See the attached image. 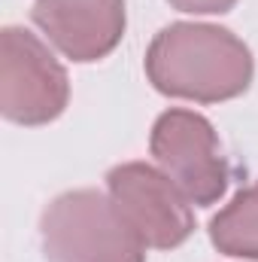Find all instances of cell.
<instances>
[{
  "mask_svg": "<svg viewBox=\"0 0 258 262\" xmlns=\"http://www.w3.org/2000/svg\"><path fill=\"white\" fill-rule=\"evenodd\" d=\"M34 25L76 64L107 58L125 37V0H34Z\"/></svg>",
  "mask_w": 258,
  "mask_h": 262,
  "instance_id": "6",
  "label": "cell"
},
{
  "mask_svg": "<svg viewBox=\"0 0 258 262\" xmlns=\"http://www.w3.org/2000/svg\"><path fill=\"white\" fill-rule=\"evenodd\" d=\"M40 241L49 262H146V244L110 192L97 189L52 198L40 216Z\"/></svg>",
  "mask_w": 258,
  "mask_h": 262,
  "instance_id": "2",
  "label": "cell"
},
{
  "mask_svg": "<svg viewBox=\"0 0 258 262\" xmlns=\"http://www.w3.org/2000/svg\"><path fill=\"white\" fill-rule=\"evenodd\" d=\"M149 152L192 204L210 207L225 195L231 168L207 116L183 107L164 110L152 125Z\"/></svg>",
  "mask_w": 258,
  "mask_h": 262,
  "instance_id": "4",
  "label": "cell"
},
{
  "mask_svg": "<svg viewBox=\"0 0 258 262\" xmlns=\"http://www.w3.org/2000/svg\"><path fill=\"white\" fill-rule=\"evenodd\" d=\"M143 67L161 95L194 104L240 98L255 76L249 46L234 31L207 21L161 28L146 49Z\"/></svg>",
  "mask_w": 258,
  "mask_h": 262,
  "instance_id": "1",
  "label": "cell"
},
{
  "mask_svg": "<svg viewBox=\"0 0 258 262\" xmlns=\"http://www.w3.org/2000/svg\"><path fill=\"white\" fill-rule=\"evenodd\" d=\"M70 79L55 52L24 28L0 31V113L3 119L37 128L64 113Z\"/></svg>",
  "mask_w": 258,
  "mask_h": 262,
  "instance_id": "3",
  "label": "cell"
},
{
  "mask_svg": "<svg viewBox=\"0 0 258 262\" xmlns=\"http://www.w3.org/2000/svg\"><path fill=\"white\" fill-rule=\"evenodd\" d=\"M173 9L179 12H192V15H222L228 12L237 0H167Z\"/></svg>",
  "mask_w": 258,
  "mask_h": 262,
  "instance_id": "8",
  "label": "cell"
},
{
  "mask_svg": "<svg viewBox=\"0 0 258 262\" xmlns=\"http://www.w3.org/2000/svg\"><path fill=\"white\" fill-rule=\"evenodd\" d=\"M107 192L146 250H173L192 238V201L161 168L146 162L116 165L107 174Z\"/></svg>",
  "mask_w": 258,
  "mask_h": 262,
  "instance_id": "5",
  "label": "cell"
},
{
  "mask_svg": "<svg viewBox=\"0 0 258 262\" xmlns=\"http://www.w3.org/2000/svg\"><path fill=\"white\" fill-rule=\"evenodd\" d=\"M210 241L225 256L258 262V180L210 220Z\"/></svg>",
  "mask_w": 258,
  "mask_h": 262,
  "instance_id": "7",
  "label": "cell"
}]
</instances>
